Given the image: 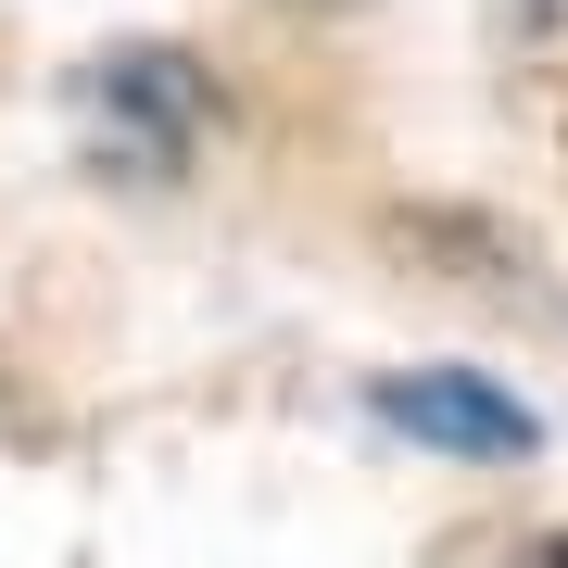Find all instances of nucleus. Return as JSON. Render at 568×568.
Returning a JSON list of instances; mask_svg holds the SVG:
<instances>
[{
    "instance_id": "obj_1",
    "label": "nucleus",
    "mask_w": 568,
    "mask_h": 568,
    "mask_svg": "<svg viewBox=\"0 0 568 568\" xmlns=\"http://www.w3.org/2000/svg\"><path fill=\"white\" fill-rule=\"evenodd\" d=\"M63 102H77L89 126V164H114V178H178L190 152L215 140V77L190 51H164V39H114V51H89L77 77H63Z\"/></svg>"
},
{
    "instance_id": "obj_2",
    "label": "nucleus",
    "mask_w": 568,
    "mask_h": 568,
    "mask_svg": "<svg viewBox=\"0 0 568 568\" xmlns=\"http://www.w3.org/2000/svg\"><path fill=\"white\" fill-rule=\"evenodd\" d=\"M366 417L405 429L417 455H467V467L544 455V417H530L506 379H467V366H392V379H366Z\"/></svg>"
}]
</instances>
